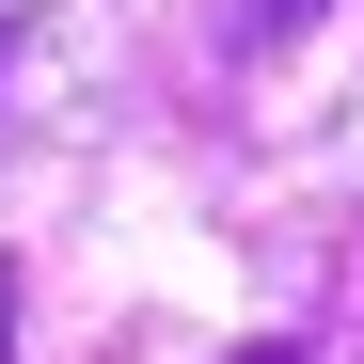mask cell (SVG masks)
<instances>
[{
	"label": "cell",
	"mask_w": 364,
	"mask_h": 364,
	"mask_svg": "<svg viewBox=\"0 0 364 364\" xmlns=\"http://www.w3.org/2000/svg\"><path fill=\"white\" fill-rule=\"evenodd\" d=\"M0 364H16V254H0Z\"/></svg>",
	"instance_id": "6da1fadb"
}]
</instances>
